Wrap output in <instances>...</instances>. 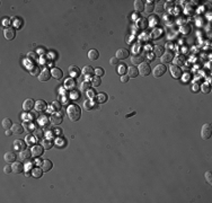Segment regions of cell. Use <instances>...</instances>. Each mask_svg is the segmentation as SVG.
Here are the masks:
<instances>
[{"label":"cell","mask_w":212,"mask_h":203,"mask_svg":"<svg viewBox=\"0 0 212 203\" xmlns=\"http://www.w3.org/2000/svg\"><path fill=\"white\" fill-rule=\"evenodd\" d=\"M67 115L71 122H76L81 116V110L76 104H70L67 107Z\"/></svg>","instance_id":"obj_1"},{"label":"cell","mask_w":212,"mask_h":203,"mask_svg":"<svg viewBox=\"0 0 212 203\" xmlns=\"http://www.w3.org/2000/svg\"><path fill=\"white\" fill-rule=\"evenodd\" d=\"M211 133H212L211 124H210V123L203 124V127L201 129V136H202V139H204V140L210 139V138H211Z\"/></svg>","instance_id":"obj_2"},{"label":"cell","mask_w":212,"mask_h":203,"mask_svg":"<svg viewBox=\"0 0 212 203\" xmlns=\"http://www.w3.org/2000/svg\"><path fill=\"white\" fill-rule=\"evenodd\" d=\"M138 71H139V74L141 75V76H148V75H150V72H151V68L149 66V63L148 62H142L141 64H139V68H138Z\"/></svg>","instance_id":"obj_3"},{"label":"cell","mask_w":212,"mask_h":203,"mask_svg":"<svg viewBox=\"0 0 212 203\" xmlns=\"http://www.w3.org/2000/svg\"><path fill=\"white\" fill-rule=\"evenodd\" d=\"M166 71H167L166 66L161 63V64H158V66H156V67L153 68V77H156V78H159V77H161L162 75H165Z\"/></svg>","instance_id":"obj_4"},{"label":"cell","mask_w":212,"mask_h":203,"mask_svg":"<svg viewBox=\"0 0 212 203\" xmlns=\"http://www.w3.org/2000/svg\"><path fill=\"white\" fill-rule=\"evenodd\" d=\"M160 60L162 64L169 63V62H171L174 60V53L171 51H166V52H164V54L160 57Z\"/></svg>","instance_id":"obj_5"},{"label":"cell","mask_w":212,"mask_h":203,"mask_svg":"<svg viewBox=\"0 0 212 203\" xmlns=\"http://www.w3.org/2000/svg\"><path fill=\"white\" fill-rule=\"evenodd\" d=\"M31 151H32V156H34L35 158H40V156L43 155L44 148H43V146H41V144H34V146H32Z\"/></svg>","instance_id":"obj_6"},{"label":"cell","mask_w":212,"mask_h":203,"mask_svg":"<svg viewBox=\"0 0 212 203\" xmlns=\"http://www.w3.org/2000/svg\"><path fill=\"white\" fill-rule=\"evenodd\" d=\"M50 121H51L52 124H55V125L60 124V123L63 121V115H62V113H61V112L52 113L51 118H50Z\"/></svg>","instance_id":"obj_7"},{"label":"cell","mask_w":212,"mask_h":203,"mask_svg":"<svg viewBox=\"0 0 212 203\" xmlns=\"http://www.w3.org/2000/svg\"><path fill=\"white\" fill-rule=\"evenodd\" d=\"M3 35H5L6 40L11 41V40H14L15 36H16V29H15L14 27H6L5 31H3Z\"/></svg>","instance_id":"obj_8"},{"label":"cell","mask_w":212,"mask_h":203,"mask_svg":"<svg viewBox=\"0 0 212 203\" xmlns=\"http://www.w3.org/2000/svg\"><path fill=\"white\" fill-rule=\"evenodd\" d=\"M169 70H170V74H171L173 78H175V79L181 78V77H182V75H183V72H182V69L178 67V66H175V64L170 66Z\"/></svg>","instance_id":"obj_9"},{"label":"cell","mask_w":212,"mask_h":203,"mask_svg":"<svg viewBox=\"0 0 212 203\" xmlns=\"http://www.w3.org/2000/svg\"><path fill=\"white\" fill-rule=\"evenodd\" d=\"M51 71L49 70V69H43L42 71L40 72V75H38V79H40V81H48V80H50V78H51Z\"/></svg>","instance_id":"obj_10"},{"label":"cell","mask_w":212,"mask_h":203,"mask_svg":"<svg viewBox=\"0 0 212 203\" xmlns=\"http://www.w3.org/2000/svg\"><path fill=\"white\" fill-rule=\"evenodd\" d=\"M144 57L142 53H134L132 57H131V62L133 63V64H141L142 62H143L144 60Z\"/></svg>","instance_id":"obj_11"},{"label":"cell","mask_w":212,"mask_h":203,"mask_svg":"<svg viewBox=\"0 0 212 203\" xmlns=\"http://www.w3.org/2000/svg\"><path fill=\"white\" fill-rule=\"evenodd\" d=\"M34 107H35V103L31 98H27L23 103V110L25 111V112H31Z\"/></svg>","instance_id":"obj_12"},{"label":"cell","mask_w":212,"mask_h":203,"mask_svg":"<svg viewBox=\"0 0 212 203\" xmlns=\"http://www.w3.org/2000/svg\"><path fill=\"white\" fill-rule=\"evenodd\" d=\"M48 108V104L44 101H37L35 103V111L37 113H43L44 111H46Z\"/></svg>","instance_id":"obj_13"},{"label":"cell","mask_w":212,"mask_h":203,"mask_svg":"<svg viewBox=\"0 0 212 203\" xmlns=\"http://www.w3.org/2000/svg\"><path fill=\"white\" fill-rule=\"evenodd\" d=\"M129 55H130V53H129V51L127 49H119L115 53V57L119 60L127 59V58H129Z\"/></svg>","instance_id":"obj_14"},{"label":"cell","mask_w":212,"mask_h":203,"mask_svg":"<svg viewBox=\"0 0 212 203\" xmlns=\"http://www.w3.org/2000/svg\"><path fill=\"white\" fill-rule=\"evenodd\" d=\"M19 158H20V160L23 161H27L29 160V158H31V156H32V151L31 150H28V149H24V150H22V151H19Z\"/></svg>","instance_id":"obj_15"},{"label":"cell","mask_w":212,"mask_h":203,"mask_svg":"<svg viewBox=\"0 0 212 203\" xmlns=\"http://www.w3.org/2000/svg\"><path fill=\"white\" fill-rule=\"evenodd\" d=\"M26 142L24 140H20V139H17V140H15L14 141V148L18 150V151H22V150H24L26 149Z\"/></svg>","instance_id":"obj_16"},{"label":"cell","mask_w":212,"mask_h":203,"mask_svg":"<svg viewBox=\"0 0 212 203\" xmlns=\"http://www.w3.org/2000/svg\"><path fill=\"white\" fill-rule=\"evenodd\" d=\"M81 74L85 77H87V78H89L93 75H95V69L93 67H90V66H85L83 68V70H81Z\"/></svg>","instance_id":"obj_17"},{"label":"cell","mask_w":212,"mask_h":203,"mask_svg":"<svg viewBox=\"0 0 212 203\" xmlns=\"http://www.w3.org/2000/svg\"><path fill=\"white\" fill-rule=\"evenodd\" d=\"M51 75L54 79L60 80V79L63 77V71H62L61 69H59V68H53L51 70Z\"/></svg>","instance_id":"obj_18"},{"label":"cell","mask_w":212,"mask_h":203,"mask_svg":"<svg viewBox=\"0 0 212 203\" xmlns=\"http://www.w3.org/2000/svg\"><path fill=\"white\" fill-rule=\"evenodd\" d=\"M24 165L19 161H15L13 162V172H15L16 174H19V173H23L24 172Z\"/></svg>","instance_id":"obj_19"},{"label":"cell","mask_w":212,"mask_h":203,"mask_svg":"<svg viewBox=\"0 0 212 203\" xmlns=\"http://www.w3.org/2000/svg\"><path fill=\"white\" fill-rule=\"evenodd\" d=\"M80 70H79V68H77L76 66H70L69 68V75L71 78H77V77L80 76Z\"/></svg>","instance_id":"obj_20"},{"label":"cell","mask_w":212,"mask_h":203,"mask_svg":"<svg viewBox=\"0 0 212 203\" xmlns=\"http://www.w3.org/2000/svg\"><path fill=\"white\" fill-rule=\"evenodd\" d=\"M5 160L7 161V162H15L16 161V158H17V156H16V153L13 151H8L5 153Z\"/></svg>","instance_id":"obj_21"},{"label":"cell","mask_w":212,"mask_h":203,"mask_svg":"<svg viewBox=\"0 0 212 203\" xmlns=\"http://www.w3.org/2000/svg\"><path fill=\"white\" fill-rule=\"evenodd\" d=\"M53 167V164H52L51 160L49 159H45V160L42 161V165H41V168H42L43 172H50Z\"/></svg>","instance_id":"obj_22"},{"label":"cell","mask_w":212,"mask_h":203,"mask_svg":"<svg viewBox=\"0 0 212 203\" xmlns=\"http://www.w3.org/2000/svg\"><path fill=\"white\" fill-rule=\"evenodd\" d=\"M38 123H40V124H41V127L44 129V127H50V123H51V121L46 118L45 115H41V116L38 118Z\"/></svg>","instance_id":"obj_23"},{"label":"cell","mask_w":212,"mask_h":203,"mask_svg":"<svg viewBox=\"0 0 212 203\" xmlns=\"http://www.w3.org/2000/svg\"><path fill=\"white\" fill-rule=\"evenodd\" d=\"M127 76L129 78H136V77L139 76V71H138V68L136 67H129L127 68Z\"/></svg>","instance_id":"obj_24"},{"label":"cell","mask_w":212,"mask_h":203,"mask_svg":"<svg viewBox=\"0 0 212 203\" xmlns=\"http://www.w3.org/2000/svg\"><path fill=\"white\" fill-rule=\"evenodd\" d=\"M64 87L68 89V90H72L75 87H76V81L73 80V78H68L66 81H64Z\"/></svg>","instance_id":"obj_25"},{"label":"cell","mask_w":212,"mask_h":203,"mask_svg":"<svg viewBox=\"0 0 212 203\" xmlns=\"http://www.w3.org/2000/svg\"><path fill=\"white\" fill-rule=\"evenodd\" d=\"M60 108H61V104H60V102H52V104L50 105V107H49V112H51V113H55V112H59Z\"/></svg>","instance_id":"obj_26"},{"label":"cell","mask_w":212,"mask_h":203,"mask_svg":"<svg viewBox=\"0 0 212 203\" xmlns=\"http://www.w3.org/2000/svg\"><path fill=\"white\" fill-rule=\"evenodd\" d=\"M99 58V52L97 50H95V49H93V50H89V52H88V59L92 60V61H95V60H97Z\"/></svg>","instance_id":"obj_27"},{"label":"cell","mask_w":212,"mask_h":203,"mask_svg":"<svg viewBox=\"0 0 212 203\" xmlns=\"http://www.w3.org/2000/svg\"><path fill=\"white\" fill-rule=\"evenodd\" d=\"M11 130H13V132L15 133V134H22L23 132H24V127L23 125H20V124H13V127H11Z\"/></svg>","instance_id":"obj_28"},{"label":"cell","mask_w":212,"mask_h":203,"mask_svg":"<svg viewBox=\"0 0 212 203\" xmlns=\"http://www.w3.org/2000/svg\"><path fill=\"white\" fill-rule=\"evenodd\" d=\"M134 10L138 13H141L144 10V2L141 0H136L134 1Z\"/></svg>","instance_id":"obj_29"},{"label":"cell","mask_w":212,"mask_h":203,"mask_svg":"<svg viewBox=\"0 0 212 203\" xmlns=\"http://www.w3.org/2000/svg\"><path fill=\"white\" fill-rule=\"evenodd\" d=\"M24 129H26L28 132H33V131L36 130V127H35L33 121H26L24 123Z\"/></svg>","instance_id":"obj_30"},{"label":"cell","mask_w":212,"mask_h":203,"mask_svg":"<svg viewBox=\"0 0 212 203\" xmlns=\"http://www.w3.org/2000/svg\"><path fill=\"white\" fill-rule=\"evenodd\" d=\"M42 146H43V148H44V150H49V149H51L52 147H53V140L46 138V139L43 140Z\"/></svg>","instance_id":"obj_31"},{"label":"cell","mask_w":212,"mask_h":203,"mask_svg":"<svg viewBox=\"0 0 212 203\" xmlns=\"http://www.w3.org/2000/svg\"><path fill=\"white\" fill-rule=\"evenodd\" d=\"M102 84V80H101V77H97V76H94L92 79H90V85L93 86V87H98V86H101Z\"/></svg>","instance_id":"obj_32"},{"label":"cell","mask_w":212,"mask_h":203,"mask_svg":"<svg viewBox=\"0 0 212 203\" xmlns=\"http://www.w3.org/2000/svg\"><path fill=\"white\" fill-rule=\"evenodd\" d=\"M153 9H155V5H153V1H148V2L144 5V10H146V13H148V14H151L153 11Z\"/></svg>","instance_id":"obj_33"},{"label":"cell","mask_w":212,"mask_h":203,"mask_svg":"<svg viewBox=\"0 0 212 203\" xmlns=\"http://www.w3.org/2000/svg\"><path fill=\"white\" fill-rule=\"evenodd\" d=\"M2 127L3 129H6V130H8V129H11V127H13V123H11V120L10 118H3L2 120Z\"/></svg>","instance_id":"obj_34"},{"label":"cell","mask_w":212,"mask_h":203,"mask_svg":"<svg viewBox=\"0 0 212 203\" xmlns=\"http://www.w3.org/2000/svg\"><path fill=\"white\" fill-rule=\"evenodd\" d=\"M42 175H43L42 168H37V167H35V168L32 169V176H34L35 178H40Z\"/></svg>","instance_id":"obj_35"},{"label":"cell","mask_w":212,"mask_h":203,"mask_svg":"<svg viewBox=\"0 0 212 203\" xmlns=\"http://www.w3.org/2000/svg\"><path fill=\"white\" fill-rule=\"evenodd\" d=\"M84 107H85V110L86 111H93L95 107H96V105L94 104V102H92V101H87L84 103Z\"/></svg>","instance_id":"obj_36"},{"label":"cell","mask_w":212,"mask_h":203,"mask_svg":"<svg viewBox=\"0 0 212 203\" xmlns=\"http://www.w3.org/2000/svg\"><path fill=\"white\" fill-rule=\"evenodd\" d=\"M88 89H90V81H87V80L83 81L81 85H80V90L83 93H86Z\"/></svg>","instance_id":"obj_37"},{"label":"cell","mask_w":212,"mask_h":203,"mask_svg":"<svg viewBox=\"0 0 212 203\" xmlns=\"http://www.w3.org/2000/svg\"><path fill=\"white\" fill-rule=\"evenodd\" d=\"M96 99H97L98 103H101V104H102V103H105V102L107 101V96H106V94L101 93L96 96Z\"/></svg>","instance_id":"obj_38"},{"label":"cell","mask_w":212,"mask_h":203,"mask_svg":"<svg viewBox=\"0 0 212 203\" xmlns=\"http://www.w3.org/2000/svg\"><path fill=\"white\" fill-rule=\"evenodd\" d=\"M164 49H165V48L159 46V45H158V46H155V53H153V54H155L156 57H159V58H160L161 55L164 54Z\"/></svg>","instance_id":"obj_39"},{"label":"cell","mask_w":212,"mask_h":203,"mask_svg":"<svg viewBox=\"0 0 212 203\" xmlns=\"http://www.w3.org/2000/svg\"><path fill=\"white\" fill-rule=\"evenodd\" d=\"M37 140V138L35 136V135H27V138H26V144H31V146H34L35 141Z\"/></svg>","instance_id":"obj_40"},{"label":"cell","mask_w":212,"mask_h":203,"mask_svg":"<svg viewBox=\"0 0 212 203\" xmlns=\"http://www.w3.org/2000/svg\"><path fill=\"white\" fill-rule=\"evenodd\" d=\"M204 178H205V181L208 182V184H212V173L210 172V170L205 173V175H204Z\"/></svg>","instance_id":"obj_41"},{"label":"cell","mask_w":212,"mask_h":203,"mask_svg":"<svg viewBox=\"0 0 212 203\" xmlns=\"http://www.w3.org/2000/svg\"><path fill=\"white\" fill-rule=\"evenodd\" d=\"M201 88H202V92L205 94L210 93V90H211V87H210V85L209 84H203Z\"/></svg>","instance_id":"obj_42"},{"label":"cell","mask_w":212,"mask_h":203,"mask_svg":"<svg viewBox=\"0 0 212 203\" xmlns=\"http://www.w3.org/2000/svg\"><path fill=\"white\" fill-rule=\"evenodd\" d=\"M86 95H87V97L88 98H94V97H96V94H95V90L94 89H88L87 92H86Z\"/></svg>","instance_id":"obj_43"},{"label":"cell","mask_w":212,"mask_h":203,"mask_svg":"<svg viewBox=\"0 0 212 203\" xmlns=\"http://www.w3.org/2000/svg\"><path fill=\"white\" fill-rule=\"evenodd\" d=\"M34 135L37 139H41L43 135V129H36L34 131Z\"/></svg>","instance_id":"obj_44"},{"label":"cell","mask_w":212,"mask_h":203,"mask_svg":"<svg viewBox=\"0 0 212 203\" xmlns=\"http://www.w3.org/2000/svg\"><path fill=\"white\" fill-rule=\"evenodd\" d=\"M95 75L97 77H102L104 75V69L103 68H96L95 69Z\"/></svg>","instance_id":"obj_45"},{"label":"cell","mask_w":212,"mask_h":203,"mask_svg":"<svg viewBox=\"0 0 212 203\" xmlns=\"http://www.w3.org/2000/svg\"><path fill=\"white\" fill-rule=\"evenodd\" d=\"M110 64L111 66H118L119 64V59L116 57H112L110 60Z\"/></svg>","instance_id":"obj_46"},{"label":"cell","mask_w":212,"mask_h":203,"mask_svg":"<svg viewBox=\"0 0 212 203\" xmlns=\"http://www.w3.org/2000/svg\"><path fill=\"white\" fill-rule=\"evenodd\" d=\"M11 172H13V166H10V165L5 166V168H3V173L5 174H10Z\"/></svg>","instance_id":"obj_47"},{"label":"cell","mask_w":212,"mask_h":203,"mask_svg":"<svg viewBox=\"0 0 212 203\" xmlns=\"http://www.w3.org/2000/svg\"><path fill=\"white\" fill-rule=\"evenodd\" d=\"M40 72H41V71H40L38 67H35L34 69H32V70H31V74H32L33 76H38V75H40Z\"/></svg>","instance_id":"obj_48"},{"label":"cell","mask_w":212,"mask_h":203,"mask_svg":"<svg viewBox=\"0 0 212 203\" xmlns=\"http://www.w3.org/2000/svg\"><path fill=\"white\" fill-rule=\"evenodd\" d=\"M146 58H148L149 61H153L155 58H156V55H155L153 53H151V52H148V53H147V55H146Z\"/></svg>","instance_id":"obj_49"},{"label":"cell","mask_w":212,"mask_h":203,"mask_svg":"<svg viewBox=\"0 0 212 203\" xmlns=\"http://www.w3.org/2000/svg\"><path fill=\"white\" fill-rule=\"evenodd\" d=\"M57 144H58V146H61V147H62V146H64V144H66V141H64V140H63V139H62L61 136H58V140H57Z\"/></svg>","instance_id":"obj_50"},{"label":"cell","mask_w":212,"mask_h":203,"mask_svg":"<svg viewBox=\"0 0 212 203\" xmlns=\"http://www.w3.org/2000/svg\"><path fill=\"white\" fill-rule=\"evenodd\" d=\"M127 64H120V69H119V72L121 75H124V71L127 70V67H125Z\"/></svg>","instance_id":"obj_51"},{"label":"cell","mask_w":212,"mask_h":203,"mask_svg":"<svg viewBox=\"0 0 212 203\" xmlns=\"http://www.w3.org/2000/svg\"><path fill=\"white\" fill-rule=\"evenodd\" d=\"M78 97H79V94H77V92H75V90H71V93H70V98L76 99Z\"/></svg>","instance_id":"obj_52"},{"label":"cell","mask_w":212,"mask_h":203,"mask_svg":"<svg viewBox=\"0 0 212 203\" xmlns=\"http://www.w3.org/2000/svg\"><path fill=\"white\" fill-rule=\"evenodd\" d=\"M183 62H184V59H183V58H176V59H175V63H176V64H175V66H181V64H183Z\"/></svg>","instance_id":"obj_53"},{"label":"cell","mask_w":212,"mask_h":203,"mask_svg":"<svg viewBox=\"0 0 212 203\" xmlns=\"http://www.w3.org/2000/svg\"><path fill=\"white\" fill-rule=\"evenodd\" d=\"M129 79H130V78H129L127 75H122V76H121V81H122V83H127Z\"/></svg>","instance_id":"obj_54"},{"label":"cell","mask_w":212,"mask_h":203,"mask_svg":"<svg viewBox=\"0 0 212 203\" xmlns=\"http://www.w3.org/2000/svg\"><path fill=\"white\" fill-rule=\"evenodd\" d=\"M53 133H54V134H58V135H62V130H61L60 127H55L54 131H53Z\"/></svg>","instance_id":"obj_55"},{"label":"cell","mask_w":212,"mask_h":203,"mask_svg":"<svg viewBox=\"0 0 212 203\" xmlns=\"http://www.w3.org/2000/svg\"><path fill=\"white\" fill-rule=\"evenodd\" d=\"M182 28H183V31H182V32H183V33H188V32H190V26H184V27H182Z\"/></svg>","instance_id":"obj_56"},{"label":"cell","mask_w":212,"mask_h":203,"mask_svg":"<svg viewBox=\"0 0 212 203\" xmlns=\"http://www.w3.org/2000/svg\"><path fill=\"white\" fill-rule=\"evenodd\" d=\"M27 55H28V57H29L31 59H33V58H34V59H36V53H33V52H29V53H28Z\"/></svg>","instance_id":"obj_57"},{"label":"cell","mask_w":212,"mask_h":203,"mask_svg":"<svg viewBox=\"0 0 212 203\" xmlns=\"http://www.w3.org/2000/svg\"><path fill=\"white\" fill-rule=\"evenodd\" d=\"M5 133H6V135H11L13 134V133H14V132H13V130H11V129H8V130H6V132H5Z\"/></svg>","instance_id":"obj_58"},{"label":"cell","mask_w":212,"mask_h":203,"mask_svg":"<svg viewBox=\"0 0 212 203\" xmlns=\"http://www.w3.org/2000/svg\"><path fill=\"white\" fill-rule=\"evenodd\" d=\"M31 174H32V172H28V170H27L24 175H25L26 177H29V176H31Z\"/></svg>","instance_id":"obj_59"},{"label":"cell","mask_w":212,"mask_h":203,"mask_svg":"<svg viewBox=\"0 0 212 203\" xmlns=\"http://www.w3.org/2000/svg\"><path fill=\"white\" fill-rule=\"evenodd\" d=\"M9 24V18H3V24Z\"/></svg>","instance_id":"obj_60"},{"label":"cell","mask_w":212,"mask_h":203,"mask_svg":"<svg viewBox=\"0 0 212 203\" xmlns=\"http://www.w3.org/2000/svg\"><path fill=\"white\" fill-rule=\"evenodd\" d=\"M197 89H199V86H197V85L193 87V90H195V92H197Z\"/></svg>","instance_id":"obj_61"}]
</instances>
